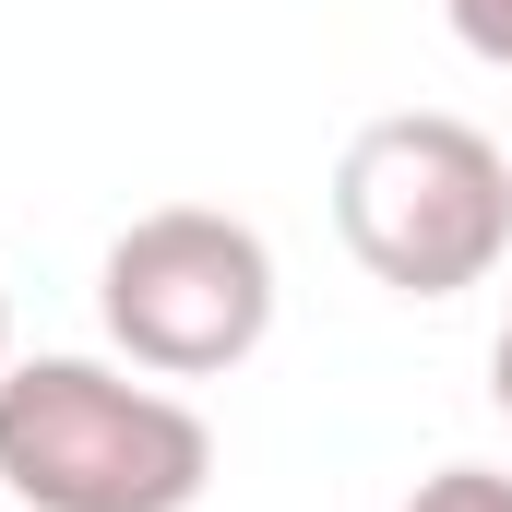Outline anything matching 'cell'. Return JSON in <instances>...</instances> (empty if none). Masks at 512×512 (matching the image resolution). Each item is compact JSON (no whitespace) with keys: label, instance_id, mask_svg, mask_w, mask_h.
<instances>
[{"label":"cell","instance_id":"1","mask_svg":"<svg viewBox=\"0 0 512 512\" xmlns=\"http://www.w3.org/2000/svg\"><path fill=\"white\" fill-rule=\"evenodd\" d=\"M0 489L24 512H191L215 489V429L108 358H12Z\"/></svg>","mask_w":512,"mask_h":512},{"label":"cell","instance_id":"2","mask_svg":"<svg viewBox=\"0 0 512 512\" xmlns=\"http://www.w3.org/2000/svg\"><path fill=\"white\" fill-rule=\"evenodd\" d=\"M334 227L370 286L393 298H465L512 251V155L477 120L393 108L334 155Z\"/></svg>","mask_w":512,"mask_h":512},{"label":"cell","instance_id":"3","mask_svg":"<svg viewBox=\"0 0 512 512\" xmlns=\"http://www.w3.org/2000/svg\"><path fill=\"white\" fill-rule=\"evenodd\" d=\"M96 310H108V346L155 382H215L239 370L262 334H274V251H262L251 215H215V203H155L108 239L96 274Z\"/></svg>","mask_w":512,"mask_h":512},{"label":"cell","instance_id":"4","mask_svg":"<svg viewBox=\"0 0 512 512\" xmlns=\"http://www.w3.org/2000/svg\"><path fill=\"white\" fill-rule=\"evenodd\" d=\"M405 512H512V477L501 465H441V477H417Z\"/></svg>","mask_w":512,"mask_h":512},{"label":"cell","instance_id":"5","mask_svg":"<svg viewBox=\"0 0 512 512\" xmlns=\"http://www.w3.org/2000/svg\"><path fill=\"white\" fill-rule=\"evenodd\" d=\"M441 12H453V36H465L477 60H501V72H512V0H441Z\"/></svg>","mask_w":512,"mask_h":512},{"label":"cell","instance_id":"6","mask_svg":"<svg viewBox=\"0 0 512 512\" xmlns=\"http://www.w3.org/2000/svg\"><path fill=\"white\" fill-rule=\"evenodd\" d=\"M489 393H501V417H512V322H501V346H489Z\"/></svg>","mask_w":512,"mask_h":512},{"label":"cell","instance_id":"7","mask_svg":"<svg viewBox=\"0 0 512 512\" xmlns=\"http://www.w3.org/2000/svg\"><path fill=\"white\" fill-rule=\"evenodd\" d=\"M0 370H12V298H0Z\"/></svg>","mask_w":512,"mask_h":512}]
</instances>
